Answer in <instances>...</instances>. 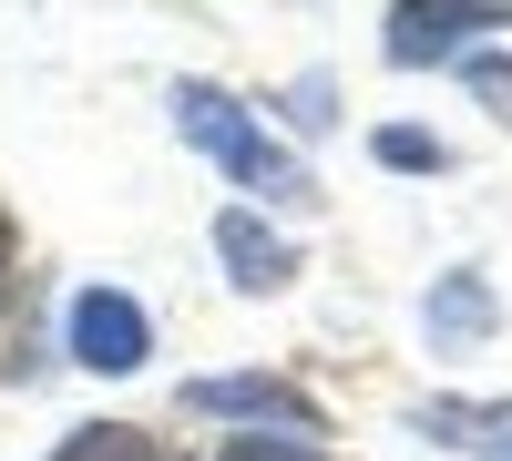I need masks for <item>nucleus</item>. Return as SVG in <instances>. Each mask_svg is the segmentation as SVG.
<instances>
[{
    "label": "nucleus",
    "mask_w": 512,
    "mask_h": 461,
    "mask_svg": "<svg viewBox=\"0 0 512 461\" xmlns=\"http://www.w3.org/2000/svg\"><path fill=\"white\" fill-rule=\"evenodd\" d=\"M175 134H185L195 154H216L246 195H308V164H297L287 144H267V134H256V123L216 93V82H175Z\"/></svg>",
    "instance_id": "obj_1"
},
{
    "label": "nucleus",
    "mask_w": 512,
    "mask_h": 461,
    "mask_svg": "<svg viewBox=\"0 0 512 461\" xmlns=\"http://www.w3.org/2000/svg\"><path fill=\"white\" fill-rule=\"evenodd\" d=\"M72 359L103 369V380H123V369L154 359V318L123 298V287H82V298H72Z\"/></svg>",
    "instance_id": "obj_2"
},
{
    "label": "nucleus",
    "mask_w": 512,
    "mask_h": 461,
    "mask_svg": "<svg viewBox=\"0 0 512 461\" xmlns=\"http://www.w3.org/2000/svg\"><path fill=\"white\" fill-rule=\"evenodd\" d=\"M502 21H512L502 0H400V11H390V62H400V72L451 62L472 31H502Z\"/></svg>",
    "instance_id": "obj_3"
},
{
    "label": "nucleus",
    "mask_w": 512,
    "mask_h": 461,
    "mask_svg": "<svg viewBox=\"0 0 512 461\" xmlns=\"http://www.w3.org/2000/svg\"><path fill=\"white\" fill-rule=\"evenodd\" d=\"M185 410H205V421H256V431H318V410L297 400L287 380H195L185 390Z\"/></svg>",
    "instance_id": "obj_4"
},
{
    "label": "nucleus",
    "mask_w": 512,
    "mask_h": 461,
    "mask_svg": "<svg viewBox=\"0 0 512 461\" xmlns=\"http://www.w3.org/2000/svg\"><path fill=\"white\" fill-rule=\"evenodd\" d=\"M216 257L236 267L246 298H267V287H287V277H297V246H287V236H267L256 216H216Z\"/></svg>",
    "instance_id": "obj_5"
},
{
    "label": "nucleus",
    "mask_w": 512,
    "mask_h": 461,
    "mask_svg": "<svg viewBox=\"0 0 512 461\" xmlns=\"http://www.w3.org/2000/svg\"><path fill=\"white\" fill-rule=\"evenodd\" d=\"M420 431H431V441H461L472 461H512V410H502V400H431V410H420Z\"/></svg>",
    "instance_id": "obj_6"
},
{
    "label": "nucleus",
    "mask_w": 512,
    "mask_h": 461,
    "mask_svg": "<svg viewBox=\"0 0 512 461\" xmlns=\"http://www.w3.org/2000/svg\"><path fill=\"white\" fill-rule=\"evenodd\" d=\"M492 328V287L482 277H441L431 287V339H482Z\"/></svg>",
    "instance_id": "obj_7"
},
{
    "label": "nucleus",
    "mask_w": 512,
    "mask_h": 461,
    "mask_svg": "<svg viewBox=\"0 0 512 461\" xmlns=\"http://www.w3.org/2000/svg\"><path fill=\"white\" fill-rule=\"evenodd\" d=\"M52 461H164V451H154V441H144L134 421H93V431H72V441H62Z\"/></svg>",
    "instance_id": "obj_8"
},
{
    "label": "nucleus",
    "mask_w": 512,
    "mask_h": 461,
    "mask_svg": "<svg viewBox=\"0 0 512 461\" xmlns=\"http://www.w3.org/2000/svg\"><path fill=\"white\" fill-rule=\"evenodd\" d=\"M379 164H390V175H441L451 154H441L431 134H379Z\"/></svg>",
    "instance_id": "obj_9"
},
{
    "label": "nucleus",
    "mask_w": 512,
    "mask_h": 461,
    "mask_svg": "<svg viewBox=\"0 0 512 461\" xmlns=\"http://www.w3.org/2000/svg\"><path fill=\"white\" fill-rule=\"evenodd\" d=\"M226 461H328V451H308V431H297V441H267V431H256V441H226Z\"/></svg>",
    "instance_id": "obj_10"
},
{
    "label": "nucleus",
    "mask_w": 512,
    "mask_h": 461,
    "mask_svg": "<svg viewBox=\"0 0 512 461\" xmlns=\"http://www.w3.org/2000/svg\"><path fill=\"white\" fill-rule=\"evenodd\" d=\"M472 93H482V103H502V113H512V62H502V52H472Z\"/></svg>",
    "instance_id": "obj_11"
},
{
    "label": "nucleus",
    "mask_w": 512,
    "mask_h": 461,
    "mask_svg": "<svg viewBox=\"0 0 512 461\" xmlns=\"http://www.w3.org/2000/svg\"><path fill=\"white\" fill-rule=\"evenodd\" d=\"M0 298H11V216H0Z\"/></svg>",
    "instance_id": "obj_12"
}]
</instances>
